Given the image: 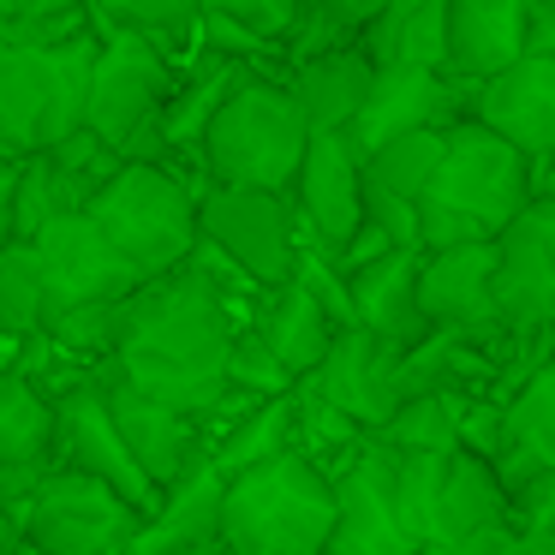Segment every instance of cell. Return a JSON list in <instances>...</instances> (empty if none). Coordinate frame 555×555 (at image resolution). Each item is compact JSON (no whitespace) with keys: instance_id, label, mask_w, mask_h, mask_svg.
<instances>
[{"instance_id":"21","label":"cell","mask_w":555,"mask_h":555,"mask_svg":"<svg viewBox=\"0 0 555 555\" xmlns=\"http://www.w3.org/2000/svg\"><path fill=\"white\" fill-rule=\"evenodd\" d=\"M526 54V0H448V73L490 85Z\"/></svg>"},{"instance_id":"23","label":"cell","mask_w":555,"mask_h":555,"mask_svg":"<svg viewBox=\"0 0 555 555\" xmlns=\"http://www.w3.org/2000/svg\"><path fill=\"white\" fill-rule=\"evenodd\" d=\"M49 126V49L42 42H0V156H37Z\"/></svg>"},{"instance_id":"15","label":"cell","mask_w":555,"mask_h":555,"mask_svg":"<svg viewBox=\"0 0 555 555\" xmlns=\"http://www.w3.org/2000/svg\"><path fill=\"white\" fill-rule=\"evenodd\" d=\"M287 197L299 216V240H311L323 257L347 251L352 233L364 228V162L347 144V132H311V150Z\"/></svg>"},{"instance_id":"8","label":"cell","mask_w":555,"mask_h":555,"mask_svg":"<svg viewBox=\"0 0 555 555\" xmlns=\"http://www.w3.org/2000/svg\"><path fill=\"white\" fill-rule=\"evenodd\" d=\"M13 519L18 543H30V555H126L138 526H144L132 502H120L108 483L85 478L73 466H54Z\"/></svg>"},{"instance_id":"32","label":"cell","mask_w":555,"mask_h":555,"mask_svg":"<svg viewBox=\"0 0 555 555\" xmlns=\"http://www.w3.org/2000/svg\"><path fill=\"white\" fill-rule=\"evenodd\" d=\"M37 335H42V263L30 240H13L0 245V340L25 347Z\"/></svg>"},{"instance_id":"45","label":"cell","mask_w":555,"mask_h":555,"mask_svg":"<svg viewBox=\"0 0 555 555\" xmlns=\"http://www.w3.org/2000/svg\"><path fill=\"white\" fill-rule=\"evenodd\" d=\"M538 168H543V173H538V197H550V204H555V156L538 162Z\"/></svg>"},{"instance_id":"31","label":"cell","mask_w":555,"mask_h":555,"mask_svg":"<svg viewBox=\"0 0 555 555\" xmlns=\"http://www.w3.org/2000/svg\"><path fill=\"white\" fill-rule=\"evenodd\" d=\"M293 442H299V406H293V395H287V400H263V406H251L216 448H209V460H216L221 478H233V472L257 466V460L281 454V448H293Z\"/></svg>"},{"instance_id":"2","label":"cell","mask_w":555,"mask_h":555,"mask_svg":"<svg viewBox=\"0 0 555 555\" xmlns=\"http://www.w3.org/2000/svg\"><path fill=\"white\" fill-rule=\"evenodd\" d=\"M531 197H538V168L478 120H460L430 173V192L418 197V251L490 245Z\"/></svg>"},{"instance_id":"18","label":"cell","mask_w":555,"mask_h":555,"mask_svg":"<svg viewBox=\"0 0 555 555\" xmlns=\"http://www.w3.org/2000/svg\"><path fill=\"white\" fill-rule=\"evenodd\" d=\"M54 460V400L30 383L25 371H0V507L18 514L30 502Z\"/></svg>"},{"instance_id":"47","label":"cell","mask_w":555,"mask_h":555,"mask_svg":"<svg viewBox=\"0 0 555 555\" xmlns=\"http://www.w3.org/2000/svg\"><path fill=\"white\" fill-rule=\"evenodd\" d=\"M7 364H13V359H7V340H0V371H7Z\"/></svg>"},{"instance_id":"25","label":"cell","mask_w":555,"mask_h":555,"mask_svg":"<svg viewBox=\"0 0 555 555\" xmlns=\"http://www.w3.org/2000/svg\"><path fill=\"white\" fill-rule=\"evenodd\" d=\"M257 335H263V347L275 352L281 364H287V376L299 383V376H311L317 364H323V352L335 347V317L317 305V293L305 287V281H287V287H275L263 305H257Z\"/></svg>"},{"instance_id":"19","label":"cell","mask_w":555,"mask_h":555,"mask_svg":"<svg viewBox=\"0 0 555 555\" xmlns=\"http://www.w3.org/2000/svg\"><path fill=\"white\" fill-rule=\"evenodd\" d=\"M347 281V305H352V328L376 335L383 347L406 352L430 335V323L418 317V251H388L376 263L352 269Z\"/></svg>"},{"instance_id":"44","label":"cell","mask_w":555,"mask_h":555,"mask_svg":"<svg viewBox=\"0 0 555 555\" xmlns=\"http://www.w3.org/2000/svg\"><path fill=\"white\" fill-rule=\"evenodd\" d=\"M0 555H18V519L0 507Z\"/></svg>"},{"instance_id":"39","label":"cell","mask_w":555,"mask_h":555,"mask_svg":"<svg viewBox=\"0 0 555 555\" xmlns=\"http://www.w3.org/2000/svg\"><path fill=\"white\" fill-rule=\"evenodd\" d=\"M209 18H228V25H240L245 37H257L263 49H287L293 25H299V0H204Z\"/></svg>"},{"instance_id":"34","label":"cell","mask_w":555,"mask_h":555,"mask_svg":"<svg viewBox=\"0 0 555 555\" xmlns=\"http://www.w3.org/2000/svg\"><path fill=\"white\" fill-rule=\"evenodd\" d=\"M388 0H299V25L287 37L293 66L311 61V54H328L340 42H359V30L383 13Z\"/></svg>"},{"instance_id":"5","label":"cell","mask_w":555,"mask_h":555,"mask_svg":"<svg viewBox=\"0 0 555 555\" xmlns=\"http://www.w3.org/2000/svg\"><path fill=\"white\" fill-rule=\"evenodd\" d=\"M96 233L120 251L126 269L144 281L192 263L197 251V192L168 162H126L85 209Z\"/></svg>"},{"instance_id":"4","label":"cell","mask_w":555,"mask_h":555,"mask_svg":"<svg viewBox=\"0 0 555 555\" xmlns=\"http://www.w3.org/2000/svg\"><path fill=\"white\" fill-rule=\"evenodd\" d=\"M311 150V120L293 102L287 85L240 73L233 90L216 102L197 156H204L209 185H245V192H293L299 162Z\"/></svg>"},{"instance_id":"28","label":"cell","mask_w":555,"mask_h":555,"mask_svg":"<svg viewBox=\"0 0 555 555\" xmlns=\"http://www.w3.org/2000/svg\"><path fill=\"white\" fill-rule=\"evenodd\" d=\"M204 0H90V30H120L150 49L173 54L197 37Z\"/></svg>"},{"instance_id":"43","label":"cell","mask_w":555,"mask_h":555,"mask_svg":"<svg viewBox=\"0 0 555 555\" xmlns=\"http://www.w3.org/2000/svg\"><path fill=\"white\" fill-rule=\"evenodd\" d=\"M507 555H555V531H514Z\"/></svg>"},{"instance_id":"13","label":"cell","mask_w":555,"mask_h":555,"mask_svg":"<svg viewBox=\"0 0 555 555\" xmlns=\"http://www.w3.org/2000/svg\"><path fill=\"white\" fill-rule=\"evenodd\" d=\"M472 96L478 85L454 73H424V66H376L371 96H364L359 120L347 126V144L359 156H371L376 144L406 132H454L460 120H472Z\"/></svg>"},{"instance_id":"36","label":"cell","mask_w":555,"mask_h":555,"mask_svg":"<svg viewBox=\"0 0 555 555\" xmlns=\"http://www.w3.org/2000/svg\"><path fill=\"white\" fill-rule=\"evenodd\" d=\"M228 388L245 400H287L299 383H293L287 364L263 347L257 328H240V335H233V352H228Z\"/></svg>"},{"instance_id":"17","label":"cell","mask_w":555,"mask_h":555,"mask_svg":"<svg viewBox=\"0 0 555 555\" xmlns=\"http://www.w3.org/2000/svg\"><path fill=\"white\" fill-rule=\"evenodd\" d=\"M472 120L514 144L519 156L538 168L555 156V54H519L507 73L478 85L472 96Z\"/></svg>"},{"instance_id":"16","label":"cell","mask_w":555,"mask_h":555,"mask_svg":"<svg viewBox=\"0 0 555 555\" xmlns=\"http://www.w3.org/2000/svg\"><path fill=\"white\" fill-rule=\"evenodd\" d=\"M102 400H108V418H114V430H120V442L132 448V460L144 466V478L156 483V490H173V483L209 454L204 424L173 412V406H162V400H150V395H138V388H126L114 371H102Z\"/></svg>"},{"instance_id":"35","label":"cell","mask_w":555,"mask_h":555,"mask_svg":"<svg viewBox=\"0 0 555 555\" xmlns=\"http://www.w3.org/2000/svg\"><path fill=\"white\" fill-rule=\"evenodd\" d=\"M37 156L49 162V173L61 180V192H66V204H73V209H90V197H96L102 185L126 168V162L114 156L96 132H73V138H61V144L37 150Z\"/></svg>"},{"instance_id":"46","label":"cell","mask_w":555,"mask_h":555,"mask_svg":"<svg viewBox=\"0 0 555 555\" xmlns=\"http://www.w3.org/2000/svg\"><path fill=\"white\" fill-rule=\"evenodd\" d=\"M0 42H13V13L0 7Z\"/></svg>"},{"instance_id":"27","label":"cell","mask_w":555,"mask_h":555,"mask_svg":"<svg viewBox=\"0 0 555 555\" xmlns=\"http://www.w3.org/2000/svg\"><path fill=\"white\" fill-rule=\"evenodd\" d=\"M490 526H507L502 483H495L490 460L454 448L442 460V490H436V538H466V531H490Z\"/></svg>"},{"instance_id":"6","label":"cell","mask_w":555,"mask_h":555,"mask_svg":"<svg viewBox=\"0 0 555 555\" xmlns=\"http://www.w3.org/2000/svg\"><path fill=\"white\" fill-rule=\"evenodd\" d=\"M173 61L120 30H96V73L85 96V132H96L120 162H168L162 108L173 96Z\"/></svg>"},{"instance_id":"20","label":"cell","mask_w":555,"mask_h":555,"mask_svg":"<svg viewBox=\"0 0 555 555\" xmlns=\"http://www.w3.org/2000/svg\"><path fill=\"white\" fill-rule=\"evenodd\" d=\"M221 490H228V478L204 454L173 490H162V507L138 526L126 555H197L221 543Z\"/></svg>"},{"instance_id":"10","label":"cell","mask_w":555,"mask_h":555,"mask_svg":"<svg viewBox=\"0 0 555 555\" xmlns=\"http://www.w3.org/2000/svg\"><path fill=\"white\" fill-rule=\"evenodd\" d=\"M418 317L436 335H454L478 352L502 347L507 323H502V299H495V240L418 251Z\"/></svg>"},{"instance_id":"24","label":"cell","mask_w":555,"mask_h":555,"mask_svg":"<svg viewBox=\"0 0 555 555\" xmlns=\"http://www.w3.org/2000/svg\"><path fill=\"white\" fill-rule=\"evenodd\" d=\"M371 66H424L448 73V0H388L359 30Z\"/></svg>"},{"instance_id":"38","label":"cell","mask_w":555,"mask_h":555,"mask_svg":"<svg viewBox=\"0 0 555 555\" xmlns=\"http://www.w3.org/2000/svg\"><path fill=\"white\" fill-rule=\"evenodd\" d=\"M13 13L18 42H66L90 30V0H0Z\"/></svg>"},{"instance_id":"14","label":"cell","mask_w":555,"mask_h":555,"mask_svg":"<svg viewBox=\"0 0 555 555\" xmlns=\"http://www.w3.org/2000/svg\"><path fill=\"white\" fill-rule=\"evenodd\" d=\"M30 245H37V263H42V323L73 311V305L126 299V293L144 287V275L120 263V251L102 240L90 216L49 221Z\"/></svg>"},{"instance_id":"40","label":"cell","mask_w":555,"mask_h":555,"mask_svg":"<svg viewBox=\"0 0 555 555\" xmlns=\"http://www.w3.org/2000/svg\"><path fill=\"white\" fill-rule=\"evenodd\" d=\"M507 538H514V526H490V531H466V538H430L412 555H507Z\"/></svg>"},{"instance_id":"30","label":"cell","mask_w":555,"mask_h":555,"mask_svg":"<svg viewBox=\"0 0 555 555\" xmlns=\"http://www.w3.org/2000/svg\"><path fill=\"white\" fill-rule=\"evenodd\" d=\"M448 150V132H406V138H388V144H376L364 162V180L376 185V192L400 197V204H418L424 192H430V173L436 162H442Z\"/></svg>"},{"instance_id":"33","label":"cell","mask_w":555,"mask_h":555,"mask_svg":"<svg viewBox=\"0 0 555 555\" xmlns=\"http://www.w3.org/2000/svg\"><path fill=\"white\" fill-rule=\"evenodd\" d=\"M460 412H466L460 395H412V400H400V412L376 436H383L388 448H406V454H454L460 448Z\"/></svg>"},{"instance_id":"12","label":"cell","mask_w":555,"mask_h":555,"mask_svg":"<svg viewBox=\"0 0 555 555\" xmlns=\"http://www.w3.org/2000/svg\"><path fill=\"white\" fill-rule=\"evenodd\" d=\"M293 395L305 406H323L335 418H347L352 430L376 436L400 412V352L383 347L376 335H364V328H340L335 347L323 352V364L311 376H299Z\"/></svg>"},{"instance_id":"26","label":"cell","mask_w":555,"mask_h":555,"mask_svg":"<svg viewBox=\"0 0 555 555\" xmlns=\"http://www.w3.org/2000/svg\"><path fill=\"white\" fill-rule=\"evenodd\" d=\"M418 543L400 531L395 507L376 495V483L359 466L335 472V531L323 555H412Z\"/></svg>"},{"instance_id":"22","label":"cell","mask_w":555,"mask_h":555,"mask_svg":"<svg viewBox=\"0 0 555 555\" xmlns=\"http://www.w3.org/2000/svg\"><path fill=\"white\" fill-rule=\"evenodd\" d=\"M371 54L359 49V42H340V49L328 54H311V61L293 66V102L305 108V120H311V132H347L352 120H359L364 96H371Z\"/></svg>"},{"instance_id":"37","label":"cell","mask_w":555,"mask_h":555,"mask_svg":"<svg viewBox=\"0 0 555 555\" xmlns=\"http://www.w3.org/2000/svg\"><path fill=\"white\" fill-rule=\"evenodd\" d=\"M61 216H85V209L66 204V192L49 173V162L25 156L18 162V240H37V233L49 228V221H61Z\"/></svg>"},{"instance_id":"29","label":"cell","mask_w":555,"mask_h":555,"mask_svg":"<svg viewBox=\"0 0 555 555\" xmlns=\"http://www.w3.org/2000/svg\"><path fill=\"white\" fill-rule=\"evenodd\" d=\"M502 448H519L543 472H555V352L502 400Z\"/></svg>"},{"instance_id":"11","label":"cell","mask_w":555,"mask_h":555,"mask_svg":"<svg viewBox=\"0 0 555 555\" xmlns=\"http://www.w3.org/2000/svg\"><path fill=\"white\" fill-rule=\"evenodd\" d=\"M102 371H108V364H102ZM102 371L85 376V383H66L61 395H54V460L85 472V478H96V483H108L120 502H132L138 514L150 519L162 507V490L144 478V466H138L132 448L114 430L108 400H102Z\"/></svg>"},{"instance_id":"9","label":"cell","mask_w":555,"mask_h":555,"mask_svg":"<svg viewBox=\"0 0 555 555\" xmlns=\"http://www.w3.org/2000/svg\"><path fill=\"white\" fill-rule=\"evenodd\" d=\"M495 299H502L507 340L555 347V204L531 197L495 233Z\"/></svg>"},{"instance_id":"1","label":"cell","mask_w":555,"mask_h":555,"mask_svg":"<svg viewBox=\"0 0 555 555\" xmlns=\"http://www.w3.org/2000/svg\"><path fill=\"white\" fill-rule=\"evenodd\" d=\"M233 335H240V317H233L228 287L216 269H197L192 251V263L168 269L120 299V347H114L108 371L138 395L209 424L216 406L233 395Z\"/></svg>"},{"instance_id":"7","label":"cell","mask_w":555,"mask_h":555,"mask_svg":"<svg viewBox=\"0 0 555 555\" xmlns=\"http://www.w3.org/2000/svg\"><path fill=\"white\" fill-rule=\"evenodd\" d=\"M197 245L216 251L245 287H287L299 263V216L281 192H245V185H204L197 192Z\"/></svg>"},{"instance_id":"41","label":"cell","mask_w":555,"mask_h":555,"mask_svg":"<svg viewBox=\"0 0 555 555\" xmlns=\"http://www.w3.org/2000/svg\"><path fill=\"white\" fill-rule=\"evenodd\" d=\"M526 54H555V0H526Z\"/></svg>"},{"instance_id":"3","label":"cell","mask_w":555,"mask_h":555,"mask_svg":"<svg viewBox=\"0 0 555 555\" xmlns=\"http://www.w3.org/2000/svg\"><path fill=\"white\" fill-rule=\"evenodd\" d=\"M335 531V478L299 448L233 472L221 490V550L233 555H323Z\"/></svg>"},{"instance_id":"42","label":"cell","mask_w":555,"mask_h":555,"mask_svg":"<svg viewBox=\"0 0 555 555\" xmlns=\"http://www.w3.org/2000/svg\"><path fill=\"white\" fill-rule=\"evenodd\" d=\"M18 240V162L0 156V245Z\"/></svg>"}]
</instances>
